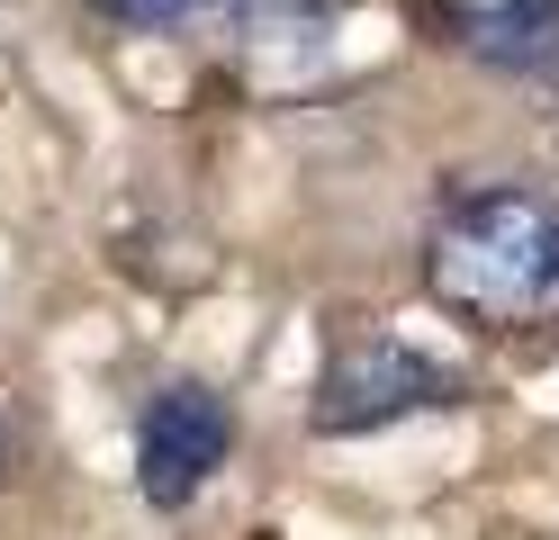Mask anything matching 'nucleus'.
<instances>
[{"instance_id":"obj_1","label":"nucleus","mask_w":559,"mask_h":540,"mask_svg":"<svg viewBox=\"0 0 559 540\" xmlns=\"http://www.w3.org/2000/svg\"><path fill=\"white\" fill-rule=\"evenodd\" d=\"M425 288L478 334L559 315V199L533 180H469L425 226Z\"/></svg>"},{"instance_id":"obj_2","label":"nucleus","mask_w":559,"mask_h":540,"mask_svg":"<svg viewBox=\"0 0 559 540\" xmlns=\"http://www.w3.org/2000/svg\"><path fill=\"white\" fill-rule=\"evenodd\" d=\"M461 396H469V379L451 370L442 351L406 343V334H361V343H343V351L325 360L307 423H317L325 442H361V432H389V423H406V415L461 406Z\"/></svg>"},{"instance_id":"obj_3","label":"nucleus","mask_w":559,"mask_h":540,"mask_svg":"<svg viewBox=\"0 0 559 540\" xmlns=\"http://www.w3.org/2000/svg\"><path fill=\"white\" fill-rule=\"evenodd\" d=\"M235 451V406L207 379H171L145 396V415H135V487H145V504H163V514H181V504L226 468Z\"/></svg>"},{"instance_id":"obj_4","label":"nucleus","mask_w":559,"mask_h":540,"mask_svg":"<svg viewBox=\"0 0 559 540\" xmlns=\"http://www.w3.org/2000/svg\"><path fill=\"white\" fill-rule=\"evenodd\" d=\"M461 46L487 72H514V82H550L559 72V0H487L461 19Z\"/></svg>"},{"instance_id":"obj_5","label":"nucleus","mask_w":559,"mask_h":540,"mask_svg":"<svg viewBox=\"0 0 559 540\" xmlns=\"http://www.w3.org/2000/svg\"><path fill=\"white\" fill-rule=\"evenodd\" d=\"M109 27H181V19H199V10H226V0H91Z\"/></svg>"},{"instance_id":"obj_6","label":"nucleus","mask_w":559,"mask_h":540,"mask_svg":"<svg viewBox=\"0 0 559 540\" xmlns=\"http://www.w3.org/2000/svg\"><path fill=\"white\" fill-rule=\"evenodd\" d=\"M10 459H19V423H10V406H0V478H10Z\"/></svg>"}]
</instances>
